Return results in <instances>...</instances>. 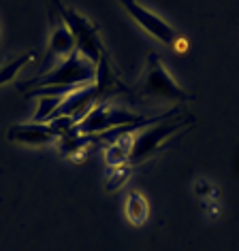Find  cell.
<instances>
[{
    "label": "cell",
    "instance_id": "cell-9",
    "mask_svg": "<svg viewBox=\"0 0 239 251\" xmlns=\"http://www.w3.org/2000/svg\"><path fill=\"white\" fill-rule=\"evenodd\" d=\"M133 143H135V132L133 134H124V136H120L118 141L109 143V147H107V151H105L107 168L128 164L130 151H133Z\"/></svg>",
    "mask_w": 239,
    "mask_h": 251
},
{
    "label": "cell",
    "instance_id": "cell-8",
    "mask_svg": "<svg viewBox=\"0 0 239 251\" xmlns=\"http://www.w3.org/2000/svg\"><path fill=\"white\" fill-rule=\"evenodd\" d=\"M126 13L133 17V20L139 24V26L146 30L149 36H154L156 41H160L162 45H175L178 41V32H175L173 26H169L165 20H160L158 15H154L152 11H148L146 7H141L137 0H120Z\"/></svg>",
    "mask_w": 239,
    "mask_h": 251
},
{
    "label": "cell",
    "instance_id": "cell-1",
    "mask_svg": "<svg viewBox=\"0 0 239 251\" xmlns=\"http://www.w3.org/2000/svg\"><path fill=\"white\" fill-rule=\"evenodd\" d=\"M96 79V64H92L88 58H84L79 51H75L71 58L58 64L54 71L45 75H36V77L22 81L17 87L26 94L36 87H49V85H71V87H84L88 83H94Z\"/></svg>",
    "mask_w": 239,
    "mask_h": 251
},
{
    "label": "cell",
    "instance_id": "cell-5",
    "mask_svg": "<svg viewBox=\"0 0 239 251\" xmlns=\"http://www.w3.org/2000/svg\"><path fill=\"white\" fill-rule=\"evenodd\" d=\"M75 122L71 117H60V119H52L47 124H15L7 130V139L11 143H22V145H32V147H41V145H49L56 143L66 130H71Z\"/></svg>",
    "mask_w": 239,
    "mask_h": 251
},
{
    "label": "cell",
    "instance_id": "cell-10",
    "mask_svg": "<svg viewBox=\"0 0 239 251\" xmlns=\"http://www.w3.org/2000/svg\"><path fill=\"white\" fill-rule=\"evenodd\" d=\"M124 213H126V219L133 226H143L148 219V213H149L146 196L137 190H130L126 196V202H124Z\"/></svg>",
    "mask_w": 239,
    "mask_h": 251
},
{
    "label": "cell",
    "instance_id": "cell-4",
    "mask_svg": "<svg viewBox=\"0 0 239 251\" xmlns=\"http://www.w3.org/2000/svg\"><path fill=\"white\" fill-rule=\"evenodd\" d=\"M146 119H148V115L120 109V106L111 104V100H105V102H98L94 106L81 122L75 124L71 128V132H75V134H100V132H107V130L120 128V126L146 122Z\"/></svg>",
    "mask_w": 239,
    "mask_h": 251
},
{
    "label": "cell",
    "instance_id": "cell-11",
    "mask_svg": "<svg viewBox=\"0 0 239 251\" xmlns=\"http://www.w3.org/2000/svg\"><path fill=\"white\" fill-rule=\"evenodd\" d=\"M32 60H34V53L26 51V53H20V55H15V58H11L4 66H0V85L11 83V81L17 77V73H20L22 68H26Z\"/></svg>",
    "mask_w": 239,
    "mask_h": 251
},
{
    "label": "cell",
    "instance_id": "cell-13",
    "mask_svg": "<svg viewBox=\"0 0 239 251\" xmlns=\"http://www.w3.org/2000/svg\"><path fill=\"white\" fill-rule=\"evenodd\" d=\"M194 192H197L199 196H218L216 187H213L209 181H197V185H194Z\"/></svg>",
    "mask_w": 239,
    "mask_h": 251
},
{
    "label": "cell",
    "instance_id": "cell-7",
    "mask_svg": "<svg viewBox=\"0 0 239 251\" xmlns=\"http://www.w3.org/2000/svg\"><path fill=\"white\" fill-rule=\"evenodd\" d=\"M49 20H54V30L49 36V45H47V53L43 58V66L39 75H45L49 71H54L58 64H62L64 60H68L71 55L77 51V43L75 36L71 34V30L64 26V22L60 20L58 13H52Z\"/></svg>",
    "mask_w": 239,
    "mask_h": 251
},
{
    "label": "cell",
    "instance_id": "cell-6",
    "mask_svg": "<svg viewBox=\"0 0 239 251\" xmlns=\"http://www.w3.org/2000/svg\"><path fill=\"white\" fill-rule=\"evenodd\" d=\"M143 92L148 96H160L167 100H188L190 94L175 83V79L167 73L165 64H162L158 53L148 55V71L146 79H143Z\"/></svg>",
    "mask_w": 239,
    "mask_h": 251
},
{
    "label": "cell",
    "instance_id": "cell-2",
    "mask_svg": "<svg viewBox=\"0 0 239 251\" xmlns=\"http://www.w3.org/2000/svg\"><path fill=\"white\" fill-rule=\"evenodd\" d=\"M188 124H194V117L190 113H173L169 115L167 119H160L148 128L135 132V143H133V151H130V158H128V164L130 166H137L141 162H146L148 158L158 151L162 147V143L167 139H171V134L184 130Z\"/></svg>",
    "mask_w": 239,
    "mask_h": 251
},
{
    "label": "cell",
    "instance_id": "cell-12",
    "mask_svg": "<svg viewBox=\"0 0 239 251\" xmlns=\"http://www.w3.org/2000/svg\"><path fill=\"white\" fill-rule=\"evenodd\" d=\"M130 173H133V166L130 164H122V166H113L107 168V190L116 192L118 187H122L128 181Z\"/></svg>",
    "mask_w": 239,
    "mask_h": 251
},
{
    "label": "cell",
    "instance_id": "cell-3",
    "mask_svg": "<svg viewBox=\"0 0 239 251\" xmlns=\"http://www.w3.org/2000/svg\"><path fill=\"white\" fill-rule=\"evenodd\" d=\"M49 7L56 9V13L60 15V20L64 22V26L71 30V34L75 36V43H77V51L88 58L92 64H98L100 58L105 55V47L98 39V32L94 28V24L88 20V17L75 13L73 9H66L60 0H47Z\"/></svg>",
    "mask_w": 239,
    "mask_h": 251
}]
</instances>
